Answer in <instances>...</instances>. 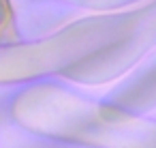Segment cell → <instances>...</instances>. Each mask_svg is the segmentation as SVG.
Returning a JSON list of instances; mask_svg holds the SVG:
<instances>
[{
	"label": "cell",
	"instance_id": "obj_1",
	"mask_svg": "<svg viewBox=\"0 0 156 148\" xmlns=\"http://www.w3.org/2000/svg\"><path fill=\"white\" fill-rule=\"evenodd\" d=\"M17 39L15 24H13V11L9 0H0V45H7Z\"/></svg>",
	"mask_w": 156,
	"mask_h": 148
}]
</instances>
